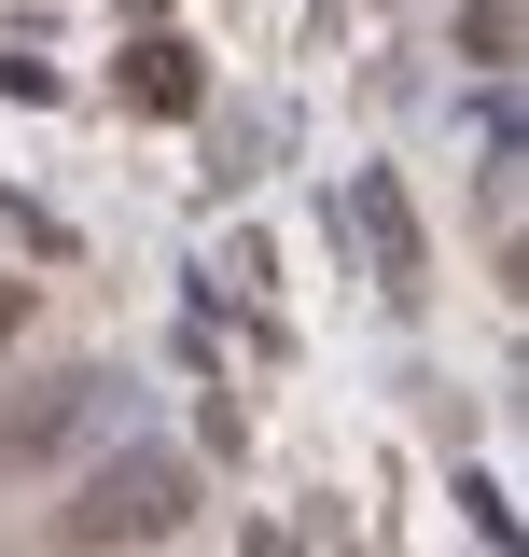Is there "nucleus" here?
Segmentation results:
<instances>
[{
  "mask_svg": "<svg viewBox=\"0 0 529 557\" xmlns=\"http://www.w3.org/2000/svg\"><path fill=\"white\" fill-rule=\"evenodd\" d=\"M14 335H28V278H0V348H14Z\"/></svg>",
  "mask_w": 529,
  "mask_h": 557,
  "instance_id": "obj_6",
  "label": "nucleus"
},
{
  "mask_svg": "<svg viewBox=\"0 0 529 557\" xmlns=\"http://www.w3.org/2000/svg\"><path fill=\"white\" fill-rule=\"evenodd\" d=\"M182 530H196V460L168 446H126L57 502V544H182Z\"/></svg>",
  "mask_w": 529,
  "mask_h": 557,
  "instance_id": "obj_1",
  "label": "nucleus"
},
{
  "mask_svg": "<svg viewBox=\"0 0 529 557\" xmlns=\"http://www.w3.org/2000/svg\"><path fill=\"white\" fill-rule=\"evenodd\" d=\"M98 418H112V376H57L42 405L0 418V474H42V460H57V446H84Z\"/></svg>",
  "mask_w": 529,
  "mask_h": 557,
  "instance_id": "obj_3",
  "label": "nucleus"
},
{
  "mask_svg": "<svg viewBox=\"0 0 529 557\" xmlns=\"http://www.w3.org/2000/svg\"><path fill=\"white\" fill-rule=\"evenodd\" d=\"M334 223H362V251H377V293H391V307L432 293V237H418V196H404L391 168H348V209H334Z\"/></svg>",
  "mask_w": 529,
  "mask_h": 557,
  "instance_id": "obj_2",
  "label": "nucleus"
},
{
  "mask_svg": "<svg viewBox=\"0 0 529 557\" xmlns=\"http://www.w3.org/2000/svg\"><path fill=\"white\" fill-rule=\"evenodd\" d=\"M209 98V70H196V42H139L126 57V112H153V126H182Z\"/></svg>",
  "mask_w": 529,
  "mask_h": 557,
  "instance_id": "obj_4",
  "label": "nucleus"
},
{
  "mask_svg": "<svg viewBox=\"0 0 529 557\" xmlns=\"http://www.w3.org/2000/svg\"><path fill=\"white\" fill-rule=\"evenodd\" d=\"M516 42H529V0H460V57L473 70H516Z\"/></svg>",
  "mask_w": 529,
  "mask_h": 557,
  "instance_id": "obj_5",
  "label": "nucleus"
}]
</instances>
